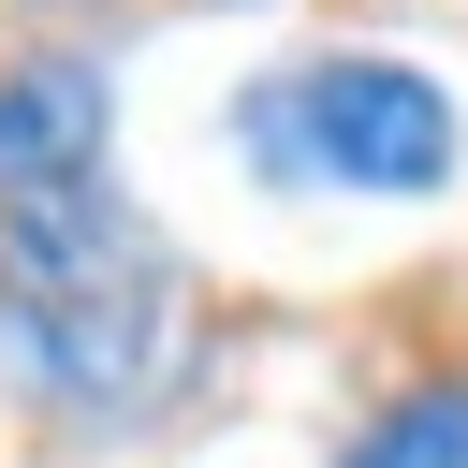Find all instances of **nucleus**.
I'll list each match as a JSON object with an SVG mask.
<instances>
[{
    "label": "nucleus",
    "mask_w": 468,
    "mask_h": 468,
    "mask_svg": "<svg viewBox=\"0 0 468 468\" xmlns=\"http://www.w3.org/2000/svg\"><path fill=\"white\" fill-rule=\"evenodd\" d=\"M0 380L58 424H132L190 380V278L117 176L0 205Z\"/></svg>",
    "instance_id": "obj_1"
},
{
    "label": "nucleus",
    "mask_w": 468,
    "mask_h": 468,
    "mask_svg": "<svg viewBox=\"0 0 468 468\" xmlns=\"http://www.w3.org/2000/svg\"><path fill=\"white\" fill-rule=\"evenodd\" d=\"M234 161L278 205H453L468 190V88L410 44H307L234 88Z\"/></svg>",
    "instance_id": "obj_2"
},
{
    "label": "nucleus",
    "mask_w": 468,
    "mask_h": 468,
    "mask_svg": "<svg viewBox=\"0 0 468 468\" xmlns=\"http://www.w3.org/2000/svg\"><path fill=\"white\" fill-rule=\"evenodd\" d=\"M58 176H117V58H88V44L0 58V205L58 190Z\"/></svg>",
    "instance_id": "obj_3"
},
{
    "label": "nucleus",
    "mask_w": 468,
    "mask_h": 468,
    "mask_svg": "<svg viewBox=\"0 0 468 468\" xmlns=\"http://www.w3.org/2000/svg\"><path fill=\"white\" fill-rule=\"evenodd\" d=\"M322 468H468V380L439 366V380H395Z\"/></svg>",
    "instance_id": "obj_4"
}]
</instances>
